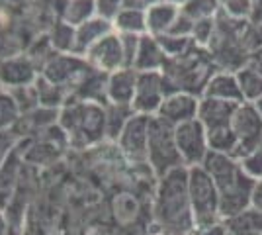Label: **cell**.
Here are the masks:
<instances>
[{"label":"cell","mask_w":262,"mask_h":235,"mask_svg":"<svg viewBox=\"0 0 262 235\" xmlns=\"http://www.w3.org/2000/svg\"><path fill=\"white\" fill-rule=\"evenodd\" d=\"M153 222L161 235H190L196 231L188 190V167H178L161 177Z\"/></svg>","instance_id":"obj_1"},{"label":"cell","mask_w":262,"mask_h":235,"mask_svg":"<svg viewBox=\"0 0 262 235\" xmlns=\"http://www.w3.org/2000/svg\"><path fill=\"white\" fill-rule=\"evenodd\" d=\"M202 167L208 170L209 177L215 182L223 220L233 218L243 210L251 208L252 190L256 180L245 173V168L241 167L237 159L209 151Z\"/></svg>","instance_id":"obj_2"},{"label":"cell","mask_w":262,"mask_h":235,"mask_svg":"<svg viewBox=\"0 0 262 235\" xmlns=\"http://www.w3.org/2000/svg\"><path fill=\"white\" fill-rule=\"evenodd\" d=\"M188 190L196 231L223 222L215 182L202 165L188 168Z\"/></svg>","instance_id":"obj_3"},{"label":"cell","mask_w":262,"mask_h":235,"mask_svg":"<svg viewBox=\"0 0 262 235\" xmlns=\"http://www.w3.org/2000/svg\"><path fill=\"white\" fill-rule=\"evenodd\" d=\"M147 159L159 177L178 167H184L182 157L178 153L174 137V125L164 122L163 118L149 123V145H147Z\"/></svg>","instance_id":"obj_4"},{"label":"cell","mask_w":262,"mask_h":235,"mask_svg":"<svg viewBox=\"0 0 262 235\" xmlns=\"http://www.w3.org/2000/svg\"><path fill=\"white\" fill-rule=\"evenodd\" d=\"M176 147L182 157L184 167H200L209 155L208 132L200 120H190L174 127Z\"/></svg>","instance_id":"obj_5"},{"label":"cell","mask_w":262,"mask_h":235,"mask_svg":"<svg viewBox=\"0 0 262 235\" xmlns=\"http://www.w3.org/2000/svg\"><path fill=\"white\" fill-rule=\"evenodd\" d=\"M231 130L237 137V161L247 157L262 141V118L256 106L251 102H243L235 110L231 120Z\"/></svg>","instance_id":"obj_6"},{"label":"cell","mask_w":262,"mask_h":235,"mask_svg":"<svg viewBox=\"0 0 262 235\" xmlns=\"http://www.w3.org/2000/svg\"><path fill=\"white\" fill-rule=\"evenodd\" d=\"M198 108H200V96L188 94V92H178L166 98L161 106V118L170 125H180L190 120L198 118Z\"/></svg>","instance_id":"obj_7"},{"label":"cell","mask_w":262,"mask_h":235,"mask_svg":"<svg viewBox=\"0 0 262 235\" xmlns=\"http://www.w3.org/2000/svg\"><path fill=\"white\" fill-rule=\"evenodd\" d=\"M202 96L215 98V100L233 102V104H243L245 102L239 87L237 73H231V71H215L211 75V78L208 80Z\"/></svg>","instance_id":"obj_8"},{"label":"cell","mask_w":262,"mask_h":235,"mask_svg":"<svg viewBox=\"0 0 262 235\" xmlns=\"http://www.w3.org/2000/svg\"><path fill=\"white\" fill-rule=\"evenodd\" d=\"M237 108H239V104L202 96L200 108H198V120L204 123L206 130L225 127V125H231V120H233Z\"/></svg>","instance_id":"obj_9"},{"label":"cell","mask_w":262,"mask_h":235,"mask_svg":"<svg viewBox=\"0 0 262 235\" xmlns=\"http://www.w3.org/2000/svg\"><path fill=\"white\" fill-rule=\"evenodd\" d=\"M229 235H262V212L256 208H247L241 213L223 220Z\"/></svg>","instance_id":"obj_10"},{"label":"cell","mask_w":262,"mask_h":235,"mask_svg":"<svg viewBox=\"0 0 262 235\" xmlns=\"http://www.w3.org/2000/svg\"><path fill=\"white\" fill-rule=\"evenodd\" d=\"M237 78H239V87L243 92V98L245 102H258L262 98V71L252 65L251 61L241 67L237 71Z\"/></svg>","instance_id":"obj_11"},{"label":"cell","mask_w":262,"mask_h":235,"mask_svg":"<svg viewBox=\"0 0 262 235\" xmlns=\"http://www.w3.org/2000/svg\"><path fill=\"white\" fill-rule=\"evenodd\" d=\"M221 10V0H188L182 4V14L190 20H206V18H215Z\"/></svg>","instance_id":"obj_12"},{"label":"cell","mask_w":262,"mask_h":235,"mask_svg":"<svg viewBox=\"0 0 262 235\" xmlns=\"http://www.w3.org/2000/svg\"><path fill=\"white\" fill-rule=\"evenodd\" d=\"M180 8L176 4H159L155 6L151 16H149V24L153 26L157 32H170V28L174 26V22L180 16Z\"/></svg>","instance_id":"obj_13"},{"label":"cell","mask_w":262,"mask_h":235,"mask_svg":"<svg viewBox=\"0 0 262 235\" xmlns=\"http://www.w3.org/2000/svg\"><path fill=\"white\" fill-rule=\"evenodd\" d=\"M147 145H149V125H131L125 135V149L137 159L147 157Z\"/></svg>","instance_id":"obj_14"},{"label":"cell","mask_w":262,"mask_h":235,"mask_svg":"<svg viewBox=\"0 0 262 235\" xmlns=\"http://www.w3.org/2000/svg\"><path fill=\"white\" fill-rule=\"evenodd\" d=\"M221 14L237 22H251L254 16L252 0H221Z\"/></svg>","instance_id":"obj_15"},{"label":"cell","mask_w":262,"mask_h":235,"mask_svg":"<svg viewBox=\"0 0 262 235\" xmlns=\"http://www.w3.org/2000/svg\"><path fill=\"white\" fill-rule=\"evenodd\" d=\"M217 30V16L215 18H206V20H198L194 22V30H192V39L196 41L198 47H206L211 44L213 35Z\"/></svg>","instance_id":"obj_16"},{"label":"cell","mask_w":262,"mask_h":235,"mask_svg":"<svg viewBox=\"0 0 262 235\" xmlns=\"http://www.w3.org/2000/svg\"><path fill=\"white\" fill-rule=\"evenodd\" d=\"M239 163L249 177H252L254 180H260L262 179V141L252 149L249 155L243 157Z\"/></svg>","instance_id":"obj_17"},{"label":"cell","mask_w":262,"mask_h":235,"mask_svg":"<svg viewBox=\"0 0 262 235\" xmlns=\"http://www.w3.org/2000/svg\"><path fill=\"white\" fill-rule=\"evenodd\" d=\"M251 206L262 212V179L256 180V184H254V190H252V198H251Z\"/></svg>","instance_id":"obj_18"},{"label":"cell","mask_w":262,"mask_h":235,"mask_svg":"<svg viewBox=\"0 0 262 235\" xmlns=\"http://www.w3.org/2000/svg\"><path fill=\"white\" fill-rule=\"evenodd\" d=\"M196 233L198 235H229V231H227L225 224L221 222V224H215V225H211V227H206V229H200Z\"/></svg>","instance_id":"obj_19"},{"label":"cell","mask_w":262,"mask_h":235,"mask_svg":"<svg viewBox=\"0 0 262 235\" xmlns=\"http://www.w3.org/2000/svg\"><path fill=\"white\" fill-rule=\"evenodd\" d=\"M10 229H12V227H8L6 220L0 216V235H10Z\"/></svg>","instance_id":"obj_20"},{"label":"cell","mask_w":262,"mask_h":235,"mask_svg":"<svg viewBox=\"0 0 262 235\" xmlns=\"http://www.w3.org/2000/svg\"><path fill=\"white\" fill-rule=\"evenodd\" d=\"M254 106H256V110H258V114H260V118H262V98L258 102H254Z\"/></svg>","instance_id":"obj_21"},{"label":"cell","mask_w":262,"mask_h":235,"mask_svg":"<svg viewBox=\"0 0 262 235\" xmlns=\"http://www.w3.org/2000/svg\"><path fill=\"white\" fill-rule=\"evenodd\" d=\"M10 235H20V231H18L16 227H12V229H10Z\"/></svg>","instance_id":"obj_22"},{"label":"cell","mask_w":262,"mask_h":235,"mask_svg":"<svg viewBox=\"0 0 262 235\" xmlns=\"http://www.w3.org/2000/svg\"><path fill=\"white\" fill-rule=\"evenodd\" d=\"M190 235H198V233H196V231H194V233H190Z\"/></svg>","instance_id":"obj_23"}]
</instances>
